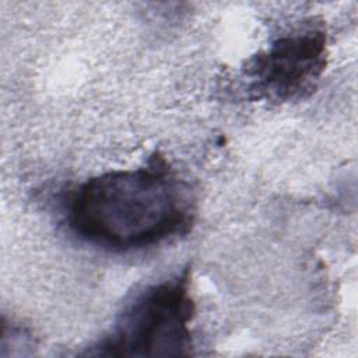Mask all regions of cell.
Wrapping results in <instances>:
<instances>
[{
    "label": "cell",
    "instance_id": "6da1fadb",
    "mask_svg": "<svg viewBox=\"0 0 358 358\" xmlns=\"http://www.w3.org/2000/svg\"><path fill=\"white\" fill-rule=\"evenodd\" d=\"M193 215L187 183L159 154L141 166L88 178L66 203L67 227L78 239L117 253L186 234Z\"/></svg>",
    "mask_w": 358,
    "mask_h": 358
},
{
    "label": "cell",
    "instance_id": "3957f363",
    "mask_svg": "<svg viewBox=\"0 0 358 358\" xmlns=\"http://www.w3.org/2000/svg\"><path fill=\"white\" fill-rule=\"evenodd\" d=\"M327 56L324 24L315 18L302 21L246 62L242 71L245 91L259 101H301L317 87Z\"/></svg>",
    "mask_w": 358,
    "mask_h": 358
},
{
    "label": "cell",
    "instance_id": "7a4b0ae2",
    "mask_svg": "<svg viewBox=\"0 0 358 358\" xmlns=\"http://www.w3.org/2000/svg\"><path fill=\"white\" fill-rule=\"evenodd\" d=\"M196 315L190 270L147 287L116 317L87 355L187 357Z\"/></svg>",
    "mask_w": 358,
    "mask_h": 358
}]
</instances>
